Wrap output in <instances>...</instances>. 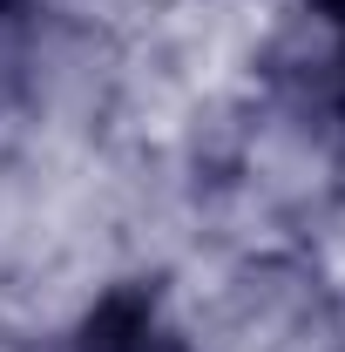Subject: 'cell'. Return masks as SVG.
Masks as SVG:
<instances>
[{
  "instance_id": "6da1fadb",
  "label": "cell",
  "mask_w": 345,
  "mask_h": 352,
  "mask_svg": "<svg viewBox=\"0 0 345 352\" xmlns=\"http://www.w3.org/2000/svg\"><path fill=\"white\" fill-rule=\"evenodd\" d=\"M318 14H325V21L339 28V41H345V0H318Z\"/></svg>"
}]
</instances>
